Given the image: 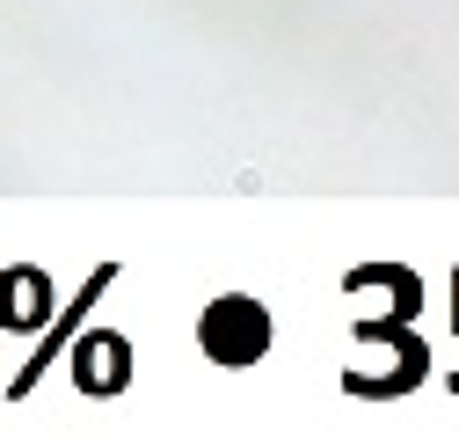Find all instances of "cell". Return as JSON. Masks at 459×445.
<instances>
[{"label":"cell","mask_w":459,"mask_h":445,"mask_svg":"<svg viewBox=\"0 0 459 445\" xmlns=\"http://www.w3.org/2000/svg\"><path fill=\"white\" fill-rule=\"evenodd\" d=\"M44 314H51V300H44V277L37 270H8V277H0V321H8V328H30Z\"/></svg>","instance_id":"3"},{"label":"cell","mask_w":459,"mask_h":445,"mask_svg":"<svg viewBox=\"0 0 459 445\" xmlns=\"http://www.w3.org/2000/svg\"><path fill=\"white\" fill-rule=\"evenodd\" d=\"M197 344H204L212 365H255V358H270V344H277V321H270V307L248 300V292H219V300L197 314Z\"/></svg>","instance_id":"1"},{"label":"cell","mask_w":459,"mask_h":445,"mask_svg":"<svg viewBox=\"0 0 459 445\" xmlns=\"http://www.w3.org/2000/svg\"><path fill=\"white\" fill-rule=\"evenodd\" d=\"M74 372H81L88 395H117V387L132 380V344H125V336H88Z\"/></svg>","instance_id":"2"}]
</instances>
